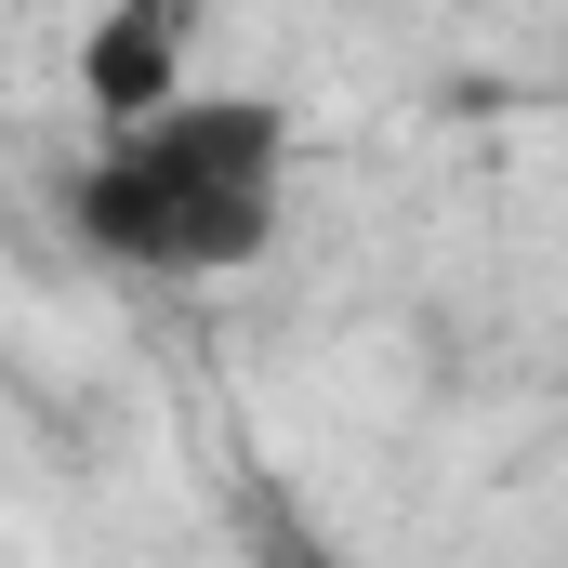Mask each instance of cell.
<instances>
[{"label":"cell","mask_w":568,"mask_h":568,"mask_svg":"<svg viewBox=\"0 0 568 568\" xmlns=\"http://www.w3.org/2000/svg\"><path fill=\"white\" fill-rule=\"evenodd\" d=\"M291 212V106L278 93H185L133 133H93L67 172V239L120 278H239Z\"/></svg>","instance_id":"obj_1"},{"label":"cell","mask_w":568,"mask_h":568,"mask_svg":"<svg viewBox=\"0 0 568 568\" xmlns=\"http://www.w3.org/2000/svg\"><path fill=\"white\" fill-rule=\"evenodd\" d=\"M199 40H212V0H106L80 27V106H93V133H133L159 106H185L199 93L185 80Z\"/></svg>","instance_id":"obj_2"},{"label":"cell","mask_w":568,"mask_h":568,"mask_svg":"<svg viewBox=\"0 0 568 568\" xmlns=\"http://www.w3.org/2000/svg\"><path fill=\"white\" fill-rule=\"evenodd\" d=\"M239 529H252V556H265V568H344V542H331V529H304V516H291L265 476L239 489Z\"/></svg>","instance_id":"obj_3"}]
</instances>
